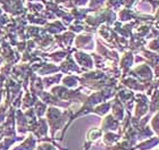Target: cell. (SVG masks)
<instances>
[{"instance_id":"cell-2","label":"cell","mask_w":159,"mask_h":150,"mask_svg":"<svg viewBox=\"0 0 159 150\" xmlns=\"http://www.w3.org/2000/svg\"><path fill=\"white\" fill-rule=\"evenodd\" d=\"M159 144V138L158 137H151L149 140H146L139 143L136 147L133 148V150L135 149H139V150H150L152 149V148L157 147Z\"/></svg>"},{"instance_id":"cell-3","label":"cell","mask_w":159,"mask_h":150,"mask_svg":"<svg viewBox=\"0 0 159 150\" xmlns=\"http://www.w3.org/2000/svg\"><path fill=\"white\" fill-rule=\"evenodd\" d=\"M153 77H156L157 80L159 79V61L157 63V65L155 66V72H153Z\"/></svg>"},{"instance_id":"cell-1","label":"cell","mask_w":159,"mask_h":150,"mask_svg":"<svg viewBox=\"0 0 159 150\" xmlns=\"http://www.w3.org/2000/svg\"><path fill=\"white\" fill-rule=\"evenodd\" d=\"M138 101H136V108H135V118L141 120V117L147 115L149 110V100L148 97L144 94H139L138 96Z\"/></svg>"}]
</instances>
